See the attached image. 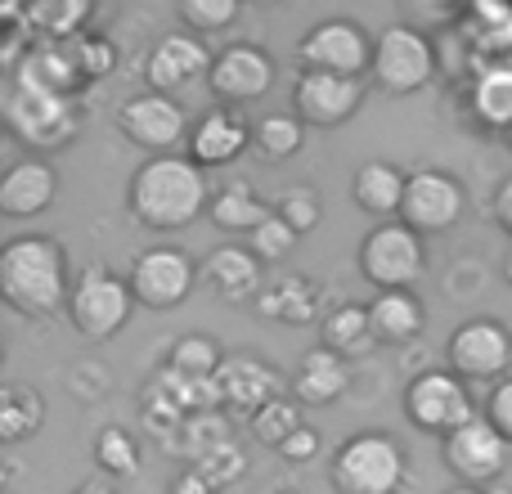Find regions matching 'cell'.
<instances>
[{
  "mask_svg": "<svg viewBox=\"0 0 512 494\" xmlns=\"http://www.w3.org/2000/svg\"><path fill=\"white\" fill-rule=\"evenodd\" d=\"M126 207L144 230L176 234L212 207V189H207L203 167L189 153H158V158H144L135 167Z\"/></svg>",
  "mask_w": 512,
  "mask_h": 494,
  "instance_id": "obj_1",
  "label": "cell"
},
{
  "mask_svg": "<svg viewBox=\"0 0 512 494\" xmlns=\"http://www.w3.org/2000/svg\"><path fill=\"white\" fill-rule=\"evenodd\" d=\"M0 297L23 319H54L68 310V252L50 234H18L0 247Z\"/></svg>",
  "mask_w": 512,
  "mask_h": 494,
  "instance_id": "obj_2",
  "label": "cell"
},
{
  "mask_svg": "<svg viewBox=\"0 0 512 494\" xmlns=\"http://www.w3.org/2000/svg\"><path fill=\"white\" fill-rule=\"evenodd\" d=\"M0 117H5L9 135L36 149L41 158L45 149L72 144V135L81 131V99L50 95V90L23 86L18 77H5L0 81Z\"/></svg>",
  "mask_w": 512,
  "mask_h": 494,
  "instance_id": "obj_3",
  "label": "cell"
},
{
  "mask_svg": "<svg viewBox=\"0 0 512 494\" xmlns=\"http://www.w3.org/2000/svg\"><path fill=\"white\" fill-rule=\"evenodd\" d=\"M328 481L337 494H400L409 481L405 445L382 427L346 436L328 463Z\"/></svg>",
  "mask_w": 512,
  "mask_h": 494,
  "instance_id": "obj_4",
  "label": "cell"
},
{
  "mask_svg": "<svg viewBox=\"0 0 512 494\" xmlns=\"http://www.w3.org/2000/svg\"><path fill=\"white\" fill-rule=\"evenodd\" d=\"M140 306L131 292V283L108 265H86L72 279V301H68V319L86 342H108L131 324V310Z\"/></svg>",
  "mask_w": 512,
  "mask_h": 494,
  "instance_id": "obj_5",
  "label": "cell"
},
{
  "mask_svg": "<svg viewBox=\"0 0 512 494\" xmlns=\"http://www.w3.org/2000/svg\"><path fill=\"white\" fill-rule=\"evenodd\" d=\"M355 261L378 292H409L427 270V247L405 221H378L355 247Z\"/></svg>",
  "mask_w": 512,
  "mask_h": 494,
  "instance_id": "obj_6",
  "label": "cell"
},
{
  "mask_svg": "<svg viewBox=\"0 0 512 494\" xmlns=\"http://www.w3.org/2000/svg\"><path fill=\"white\" fill-rule=\"evenodd\" d=\"M436 72V41L414 23H391L373 41L369 77L387 95H418Z\"/></svg>",
  "mask_w": 512,
  "mask_h": 494,
  "instance_id": "obj_7",
  "label": "cell"
},
{
  "mask_svg": "<svg viewBox=\"0 0 512 494\" xmlns=\"http://www.w3.org/2000/svg\"><path fill=\"white\" fill-rule=\"evenodd\" d=\"M405 418L418 432H432L445 441L450 432H459L472 418H481V409H477V400H472L468 382L454 369H423L405 387Z\"/></svg>",
  "mask_w": 512,
  "mask_h": 494,
  "instance_id": "obj_8",
  "label": "cell"
},
{
  "mask_svg": "<svg viewBox=\"0 0 512 494\" xmlns=\"http://www.w3.org/2000/svg\"><path fill=\"white\" fill-rule=\"evenodd\" d=\"M373 41L355 18H324L315 23L297 45L301 72H333V77H355L364 81V72L373 68Z\"/></svg>",
  "mask_w": 512,
  "mask_h": 494,
  "instance_id": "obj_9",
  "label": "cell"
},
{
  "mask_svg": "<svg viewBox=\"0 0 512 494\" xmlns=\"http://www.w3.org/2000/svg\"><path fill=\"white\" fill-rule=\"evenodd\" d=\"M126 283H131L140 306L176 310V306H185L189 292L198 288V261L185 252V247H171V243L144 247V252L131 261Z\"/></svg>",
  "mask_w": 512,
  "mask_h": 494,
  "instance_id": "obj_10",
  "label": "cell"
},
{
  "mask_svg": "<svg viewBox=\"0 0 512 494\" xmlns=\"http://www.w3.org/2000/svg\"><path fill=\"white\" fill-rule=\"evenodd\" d=\"M508 454H512V445L495 432V423L486 414L472 418L468 427H459V432H450L441 441V459L450 468L454 486H472V490L495 486L508 472Z\"/></svg>",
  "mask_w": 512,
  "mask_h": 494,
  "instance_id": "obj_11",
  "label": "cell"
},
{
  "mask_svg": "<svg viewBox=\"0 0 512 494\" xmlns=\"http://www.w3.org/2000/svg\"><path fill=\"white\" fill-rule=\"evenodd\" d=\"M445 360H450V369L459 373L463 382H490V387H495L512 369V333L490 315L468 319V324H459L450 333Z\"/></svg>",
  "mask_w": 512,
  "mask_h": 494,
  "instance_id": "obj_12",
  "label": "cell"
},
{
  "mask_svg": "<svg viewBox=\"0 0 512 494\" xmlns=\"http://www.w3.org/2000/svg\"><path fill=\"white\" fill-rule=\"evenodd\" d=\"M207 86H212V95L221 108H243V104L265 99L274 86L270 50L256 41H230L225 50H216L212 72H207Z\"/></svg>",
  "mask_w": 512,
  "mask_h": 494,
  "instance_id": "obj_13",
  "label": "cell"
},
{
  "mask_svg": "<svg viewBox=\"0 0 512 494\" xmlns=\"http://www.w3.org/2000/svg\"><path fill=\"white\" fill-rule=\"evenodd\" d=\"M463 212H468V194H463V185L450 171L418 167L414 176H409L405 207H400V221H405L409 230H418L423 239L450 234L454 225L463 221Z\"/></svg>",
  "mask_w": 512,
  "mask_h": 494,
  "instance_id": "obj_14",
  "label": "cell"
},
{
  "mask_svg": "<svg viewBox=\"0 0 512 494\" xmlns=\"http://www.w3.org/2000/svg\"><path fill=\"white\" fill-rule=\"evenodd\" d=\"M117 131L131 144H140L149 158H158V153H171L189 135V113L171 95L135 90V95H126L122 108H117Z\"/></svg>",
  "mask_w": 512,
  "mask_h": 494,
  "instance_id": "obj_15",
  "label": "cell"
},
{
  "mask_svg": "<svg viewBox=\"0 0 512 494\" xmlns=\"http://www.w3.org/2000/svg\"><path fill=\"white\" fill-rule=\"evenodd\" d=\"M216 387H221L225 414H243V418H252L256 409H265L270 400L288 396V378H283V369H274V364L256 351L225 355V364L216 369Z\"/></svg>",
  "mask_w": 512,
  "mask_h": 494,
  "instance_id": "obj_16",
  "label": "cell"
},
{
  "mask_svg": "<svg viewBox=\"0 0 512 494\" xmlns=\"http://www.w3.org/2000/svg\"><path fill=\"white\" fill-rule=\"evenodd\" d=\"M364 104V81L355 77H333V72H297L292 81V113L306 126H342L360 113Z\"/></svg>",
  "mask_w": 512,
  "mask_h": 494,
  "instance_id": "obj_17",
  "label": "cell"
},
{
  "mask_svg": "<svg viewBox=\"0 0 512 494\" xmlns=\"http://www.w3.org/2000/svg\"><path fill=\"white\" fill-rule=\"evenodd\" d=\"M212 59L216 54L207 50L203 36L171 32L149 50V59H144V77H149V90L171 95V90H185V86H194L198 77H207V72H212Z\"/></svg>",
  "mask_w": 512,
  "mask_h": 494,
  "instance_id": "obj_18",
  "label": "cell"
},
{
  "mask_svg": "<svg viewBox=\"0 0 512 494\" xmlns=\"http://www.w3.org/2000/svg\"><path fill=\"white\" fill-rule=\"evenodd\" d=\"M198 283L212 297L230 301V306H256V297L265 288V274H261V261L252 256V247L221 243L216 252H207L198 261Z\"/></svg>",
  "mask_w": 512,
  "mask_h": 494,
  "instance_id": "obj_19",
  "label": "cell"
},
{
  "mask_svg": "<svg viewBox=\"0 0 512 494\" xmlns=\"http://www.w3.org/2000/svg\"><path fill=\"white\" fill-rule=\"evenodd\" d=\"M59 198V176L45 158H18L0 176V216L5 221H32V216L50 212V203Z\"/></svg>",
  "mask_w": 512,
  "mask_h": 494,
  "instance_id": "obj_20",
  "label": "cell"
},
{
  "mask_svg": "<svg viewBox=\"0 0 512 494\" xmlns=\"http://www.w3.org/2000/svg\"><path fill=\"white\" fill-rule=\"evenodd\" d=\"M256 315L270 319V324H288V328H306V324H324V288L306 274H283L270 279L256 297Z\"/></svg>",
  "mask_w": 512,
  "mask_h": 494,
  "instance_id": "obj_21",
  "label": "cell"
},
{
  "mask_svg": "<svg viewBox=\"0 0 512 494\" xmlns=\"http://www.w3.org/2000/svg\"><path fill=\"white\" fill-rule=\"evenodd\" d=\"M252 144V126L243 122L239 108H207L189 131V158L198 167H230L234 158H243V149Z\"/></svg>",
  "mask_w": 512,
  "mask_h": 494,
  "instance_id": "obj_22",
  "label": "cell"
},
{
  "mask_svg": "<svg viewBox=\"0 0 512 494\" xmlns=\"http://www.w3.org/2000/svg\"><path fill=\"white\" fill-rule=\"evenodd\" d=\"M355 382V369L351 360H342L337 351H328V346H310L306 355H301L297 373H292V396L301 400V409L306 405H333V400H342L346 391H351Z\"/></svg>",
  "mask_w": 512,
  "mask_h": 494,
  "instance_id": "obj_23",
  "label": "cell"
},
{
  "mask_svg": "<svg viewBox=\"0 0 512 494\" xmlns=\"http://www.w3.org/2000/svg\"><path fill=\"white\" fill-rule=\"evenodd\" d=\"M405 189H409L405 171L391 167V162H382V158H373V162H360V167H355V176H351V203L360 207V212H369V216H382V221H391V216L400 221Z\"/></svg>",
  "mask_w": 512,
  "mask_h": 494,
  "instance_id": "obj_24",
  "label": "cell"
},
{
  "mask_svg": "<svg viewBox=\"0 0 512 494\" xmlns=\"http://www.w3.org/2000/svg\"><path fill=\"white\" fill-rule=\"evenodd\" d=\"M463 41L477 54V68L512 59V5H499V0L468 5L463 9Z\"/></svg>",
  "mask_w": 512,
  "mask_h": 494,
  "instance_id": "obj_25",
  "label": "cell"
},
{
  "mask_svg": "<svg viewBox=\"0 0 512 494\" xmlns=\"http://www.w3.org/2000/svg\"><path fill=\"white\" fill-rule=\"evenodd\" d=\"M319 346L337 351L342 360H360V355H369L373 346H382L378 333H373L369 306H360V301H342V306H333L324 315V324H319Z\"/></svg>",
  "mask_w": 512,
  "mask_h": 494,
  "instance_id": "obj_26",
  "label": "cell"
},
{
  "mask_svg": "<svg viewBox=\"0 0 512 494\" xmlns=\"http://www.w3.org/2000/svg\"><path fill=\"white\" fill-rule=\"evenodd\" d=\"M225 441H234L230 414H225V409H207V414L185 418V423H180L176 432H171L167 441L158 445V450L167 454V459H185L189 468H194L203 454H212L216 445H225Z\"/></svg>",
  "mask_w": 512,
  "mask_h": 494,
  "instance_id": "obj_27",
  "label": "cell"
},
{
  "mask_svg": "<svg viewBox=\"0 0 512 494\" xmlns=\"http://www.w3.org/2000/svg\"><path fill=\"white\" fill-rule=\"evenodd\" d=\"M369 319H373V333H378L382 346H405L423 333L427 324V310L418 301V292H378L369 301Z\"/></svg>",
  "mask_w": 512,
  "mask_h": 494,
  "instance_id": "obj_28",
  "label": "cell"
},
{
  "mask_svg": "<svg viewBox=\"0 0 512 494\" xmlns=\"http://www.w3.org/2000/svg\"><path fill=\"white\" fill-rule=\"evenodd\" d=\"M472 117L490 131H508L512 126V59L504 63H481L472 77Z\"/></svg>",
  "mask_w": 512,
  "mask_h": 494,
  "instance_id": "obj_29",
  "label": "cell"
},
{
  "mask_svg": "<svg viewBox=\"0 0 512 494\" xmlns=\"http://www.w3.org/2000/svg\"><path fill=\"white\" fill-rule=\"evenodd\" d=\"M45 427V396L27 382L0 387V445H23Z\"/></svg>",
  "mask_w": 512,
  "mask_h": 494,
  "instance_id": "obj_30",
  "label": "cell"
},
{
  "mask_svg": "<svg viewBox=\"0 0 512 494\" xmlns=\"http://www.w3.org/2000/svg\"><path fill=\"white\" fill-rule=\"evenodd\" d=\"M212 225H221L225 234H252L256 225L270 216V207L261 203V194L248 185V180H230L212 194V207H207Z\"/></svg>",
  "mask_w": 512,
  "mask_h": 494,
  "instance_id": "obj_31",
  "label": "cell"
},
{
  "mask_svg": "<svg viewBox=\"0 0 512 494\" xmlns=\"http://www.w3.org/2000/svg\"><path fill=\"white\" fill-rule=\"evenodd\" d=\"M90 18H95L90 0H36V5H27V23H32L36 41H77V36H86Z\"/></svg>",
  "mask_w": 512,
  "mask_h": 494,
  "instance_id": "obj_32",
  "label": "cell"
},
{
  "mask_svg": "<svg viewBox=\"0 0 512 494\" xmlns=\"http://www.w3.org/2000/svg\"><path fill=\"white\" fill-rule=\"evenodd\" d=\"M306 144V122L297 113H265L252 126V149L261 162H288Z\"/></svg>",
  "mask_w": 512,
  "mask_h": 494,
  "instance_id": "obj_33",
  "label": "cell"
},
{
  "mask_svg": "<svg viewBox=\"0 0 512 494\" xmlns=\"http://www.w3.org/2000/svg\"><path fill=\"white\" fill-rule=\"evenodd\" d=\"M95 468L104 472V481H126L140 472V436L131 427H104L95 436Z\"/></svg>",
  "mask_w": 512,
  "mask_h": 494,
  "instance_id": "obj_34",
  "label": "cell"
},
{
  "mask_svg": "<svg viewBox=\"0 0 512 494\" xmlns=\"http://www.w3.org/2000/svg\"><path fill=\"white\" fill-rule=\"evenodd\" d=\"M248 423H252L256 445H270V450H283V441H288L292 432H301V427H306V423H301V400L297 396L270 400L265 409H256Z\"/></svg>",
  "mask_w": 512,
  "mask_h": 494,
  "instance_id": "obj_35",
  "label": "cell"
},
{
  "mask_svg": "<svg viewBox=\"0 0 512 494\" xmlns=\"http://www.w3.org/2000/svg\"><path fill=\"white\" fill-rule=\"evenodd\" d=\"M167 364L180 373H189V378H216V369L225 364V351L207 333H185L171 342Z\"/></svg>",
  "mask_w": 512,
  "mask_h": 494,
  "instance_id": "obj_36",
  "label": "cell"
},
{
  "mask_svg": "<svg viewBox=\"0 0 512 494\" xmlns=\"http://www.w3.org/2000/svg\"><path fill=\"white\" fill-rule=\"evenodd\" d=\"M180 23H185V32L194 36H212V32H225V27L239 23L243 5L239 0H180Z\"/></svg>",
  "mask_w": 512,
  "mask_h": 494,
  "instance_id": "obj_37",
  "label": "cell"
},
{
  "mask_svg": "<svg viewBox=\"0 0 512 494\" xmlns=\"http://www.w3.org/2000/svg\"><path fill=\"white\" fill-rule=\"evenodd\" d=\"M194 472H203V477L225 494L230 486H239V481L248 477V450H243L239 441H225V445H216L212 454H203V459L194 463Z\"/></svg>",
  "mask_w": 512,
  "mask_h": 494,
  "instance_id": "obj_38",
  "label": "cell"
},
{
  "mask_svg": "<svg viewBox=\"0 0 512 494\" xmlns=\"http://www.w3.org/2000/svg\"><path fill=\"white\" fill-rule=\"evenodd\" d=\"M297 239H301V234L292 230V225L283 221L279 212H270V216H265V221L248 234V247H252L256 261L265 265V261H283V256H288L292 247H297Z\"/></svg>",
  "mask_w": 512,
  "mask_h": 494,
  "instance_id": "obj_39",
  "label": "cell"
},
{
  "mask_svg": "<svg viewBox=\"0 0 512 494\" xmlns=\"http://www.w3.org/2000/svg\"><path fill=\"white\" fill-rule=\"evenodd\" d=\"M274 212H279L297 234H310L319 221H324V203H319V194H315L310 185H292V189H283V194L274 198Z\"/></svg>",
  "mask_w": 512,
  "mask_h": 494,
  "instance_id": "obj_40",
  "label": "cell"
},
{
  "mask_svg": "<svg viewBox=\"0 0 512 494\" xmlns=\"http://www.w3.org/2000/svg\"><path fill=\"white\" fill-rule=\"evenodd\" d=\"M72 54H77V68H81L86 81H104V77L117 72V45L99 32L77 36V41H72Z\"/></svg>",
  "mask_w": 512,
  "mask_h": 494,
  "instance_id": "obj_41",
  "label": "cell"
},
{
  "mask_svg": "<svg viewBox=\"0 0 512 494\" xmlns=\"http://www.w3.org/2000/svg\"><path fill=\"white\" fill-rule=\"evenodd\" d=\"M481 414H486L490 423H495V432L512 445V373L486 391V405H481Z\"/></svg>",
  "mask_w": 512,
  "mask_h": 494,
  "instance_id": "obj_42",
  "label": "cell"
},
{
  "mask_svg": "<svg viewBox=\"0 0 512 494\" xmlns=\"http://www.w3.org/2000/svg\"><path fill=\"white\" fill-rule=\"evenodd\" d=\"M279 459H283V463H292V468H301V463L319 459V432H315V427H310V423L301 427V432H292L288 441H283Z\"/></svg>",
  "mask_w": 512,
  "mask_h": 494,
  "instance_id": "obj_43",
  "label": "cell"
},
{
  "mask_svg": "<svg viewBox=\"0 0 512 494\" xmlns=\"http://www.w3.org/2000/svg\"><path fill=\"white\" fill-rule=\"evenodd\" d=\"M167 494H221L212 486V481L203 477V472H194V468H185V472H176L171 477V486H167Z\"/></svg>",
  "mask_w": 512,
  "mask_h": 494,
  "instance_id": "obj_44",
  "label": "cell"
},
{
  "mask_svg": "<svg viewBox=\"0 0 512 494\" xmlns=\"http://www.w3.org/2000/svg\"><path fill=\"white\" fill-rule=\"evenodd\" d=\"M495 221H499V230L512 239V176L499 185V194H495Z\"/></svg>",
  "mask_w": 512,
  "mask_h": 494,
  "instance_id": "obj_45",
  "label": "cell"
},
{
  "mask_svg": "<svg viewBox=\"0 0 512 494\" xmlns=\"http://www.w3.org/2000/svg\"><path fill=\"white\" fill-rule=\"evenodd\" d=\"M72 494H117L113 481H86V486H77Z\"/></svg>",
  "mask_w": 512,
  "mask_h": 494,
  "instance_id": "obj_46",
  "label": "cell"
},
{
  "mask_svg": "<svg viewBox=\"0 0 512 494\" xmlns=\"http://www.w3.org/2000/svg\"><path fill=\"white\" fill-rule=\"evenodd\" d=\"M445 494H508V490H472V486H450Z\"/></svg>",
  "mask_w": 512,
  "mask_h": 494,
  "instance_id": "obj_47",
  "label": "cell"
},
{
  "mask_svg": "<svg viewBox=\"0 0 512 494\" xmlns=\"http://www.w3.org/2000/svg\"><path fill=\"white\" fill-rule=\"evenodd\" d=\"M270 494H301V490H297V486H274Z\"/></svg>",
  "mask_w": 512,
  "mask_h": 494,
  "instance_id": "obj_48",
  "label": "cell"
},
{
  "mask_svg": "<svg viewBox=\"0 0 512 494\" xmlns=\"http://www.w3.org/2000/svg\"><path fill=\"white\" fill-rule=\"evenodd\" d=\"M504 279H508V283H512V252H508V256H504Z\"/></svg>",
  "mask_w": 512,
  "mask_h": 494,
  "instance_id": "obj_49",
  "label": "cell"
}]
</instances>
